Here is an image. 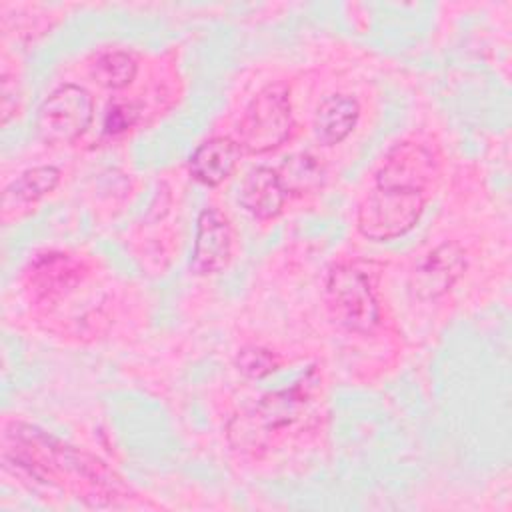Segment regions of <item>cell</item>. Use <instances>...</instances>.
<instances>
[{
    "label": "cell",
    "mask_w": 512,
    "mask_h": 512,
    "mask_svg": "<svg viewBox=\"0 0 512 512\" xmlns=\"http://www.w3.org/2000/svg\"><path fill=\"white\" fill-rule=\"evenodd\" d=\"M320 378L314 370L304 374L290 388L270 392L250 408L238 412L228 424V440L242 452L266 450L288 428H292L318 390Z\"/></svg>",
    "instance_id": "1"
},
{
    "label": "cell",
    "mask_w": 512,
    "mask_h": 512,
    "mask_svg": "<svg viewBox=\"0 0 512 512\" xmlns=\"http://www.w3.org/2000/svg\"><path fill=\"white\" fill-rule=\"evenodd\" d=\"M292 130V108L288 88L270 84L262 88L246 106L238 126L240 148L264 154L280 148Z\"/></svg>",
    "instance_id": "2"
},
{
    "label": "cell",
    "mask_w": 512,
    "mask_h": 512,
    "mask_svg": "<svg viewBox=\"0 0 512 512\" xmlns=\"http://www.w3.org/2000/svg\"><path fill=\"white\" fill-rule=\"evenodd\" d=\"M326 306L332 320L350 332H370L380 318L378 300L368 276L350 266L340 264L326 278Z\"/></svg>",
    "instance_id": "3"
},
{
    "label": "cell",
    "mask_w": 512,
    "mask_h": 512,
    "mask_svg": "<svg viewBox=\"0 0 512 512\" xmlns=\"http://www.w3.org/2000/svg\"><path fill=\"white\" fill-rule=\"evenodd\" d=\"M426 198L412 192L374 188L358 206V230L370 240H392L420 220Z\"/></svg>",
    "instance_id": "4"
},
{
    "label": "cell",
    "mask_w": 512,
    "mask_h": 512,
    "mask_svg": "<svg viewBox=\"0 0 512 512\" xmlns=\"http://www.w3.org/2000/svg\"><path fill=\"white\" fill-rule=\"evenodd\" d=\"M92 114L90 94L76 84H64L38 108L36 134L46 144H70L88 130Z\"/></svg>",
    "instance_id": "5"
},
{
    "label": "cell",
    "mask_w": 512,
    "mask_h": 512,
    "mask_svg": "<svg viewBox=\"0 0 512 512\" xmlns=\"http://www.w3.org/2000/svg\"><path fill=\"white\" fill-rule=\"evenodd\" d=\"M440 176V166L430 148L418 142L396 144L376 172V188L412 192L426 198Z\"/></svg>",
    "instance_id": "6"
},
{
    "label": "cell",
    "mask_w": 512,
    "mask_h": 512,
    "mask_svg": "<svg viewBox=\"0 0 512 512\" xmlns=\"http://www.w3.org/2000/svg\"><path fill=\"white\" fill-rule=\"evenodd\" d=\"M232 244L234 234L228 218L212 206L204 208L196 226V240L190 260L192 272L198 276H208L222 270L232 258Z\"/></svg>",
    "instance_id": "7"
},
{
    "label": "cell",
    "mask_w": 512,
    "mask_h": 512,
    "mask_svg": "<svg viewBox=\"0 0 512 512\" xmlns=\"http://www.w3.org/2000/svg\"><path fill=\"white\" fill-rule=\"evenodd\" d=\"M84 278L80 260L64 252L38 254L26 270V288L38 300H54L76 288Z\"/></svg>",
    "instance_id": "8"
},
{
    "label": "cell",
    "mask_w": 512,
    "mask_h": 512,
    "mask_svg": "<svg viewBox=\"0 0 512 512\" xmlns=\"http://www.w3.org/2000/svg\"><path fill=\"white\" fill-rule=\"evenodd\" d=\"M464 258L454 244H442L430 250L412 270L410 288L418 298H436L444 294L462 274Z\"/></svg>",
    "instance_id": "9"
},
{
    "label": "cell",
    "mask_w": 512,
    "mask_h": 512,
    "mask_svg": "<svg viewBox=\"0 0 512 512\" xmlns=\"http://www.w3.org/2000/svg\"><path fill=\"white\" fill-rule=\"evenodd\" d=\"M238 160H240L238 142L224 136H216L202 142L194 150V154L190 156V174L206 186H218L228 176H232Z\"/></svg>",
    "instance_id": "10"
},
{
    "label": "cell",
    "mask_w": 512,
    "mask_h": 512,
    "mask_svg": "<svg viewBox=\"0 0 512 512\" xmlns=\"http://www.w3.org/2000/svg\"><path fill=\"white\" fill-rule=\"evenodd\" d=\"M284 198L286 194L282 190L276 170H270L266 166L252 168L244 176L238 192L240 204L260 220L278 216L282 212Z\"/></svg>",
    "instance_id": "11"
},
{
    "label": "cell",
    "mask_w": 512,
    "mask_h": 512,
    "mask_svg": "<svg viewBox=\"0 0 512 512\" xmlns=\"http://www.w3.org/2000/svg\"><path fill=\"white\" fill-rule=\"evenodd\" d=\"M60 182V172L54 166H36L20 174L10 182L2 194V216L10 218V212H20L34 206L40 198L50 194Z\"/></svg>",
    "instance_id": "12"
},
{
    "label": "cell",
    "mask_w": 512,
    "mask_h": 512,
    "mask_svg": "<svg viewBox=\"0 0 512 512\" xmlns=\"http://www.w3.org/2000/svg\"><path fill=\"white\" fill-rule=\"evenodd\" d=\"M360 106L352 96L334 94L322 100L314 118V132L318 142L326 146L340 144L356 126Z\"/></svg>",
    "instance_id": "13"
},
{
    "label": "cell",
    "mask_w": 512,
    "mask_h": 512,
    "mask_svg": "<svg viewBox=\"0 0 512 512\" xmlns=\"http://www.w3.org/2000/svg\"><path fill=\"white\" fill-rule=\"evenodd\" d=\"M276 174L284 194L292 196H304L308 192H314L324 180L322 164L318 162V158L306 152L290 156L286 162H282Z\"/></svg>",
    "instance_id": "14"
},
{
    "label": "cell",
    "mask_w": 512,
    "mask_h": 512,
    "mask_svg": "<svg viewBox=\"0 0 512 512\" xmlns=\"http://www.w3.org/2000/svg\"><path fill=\"white\" fill-rule=\"evenodd\" d=\"M90 74L96 84L108 90H120L128 86L136 76V62L122 50H110L96 56L90 66Z\"/></svg>",
    "instance_id": "15"
},
{
    "label": "cell",
    "mask_w": 512,
    "mask_h": 512,
    "mask_svg": "<svg viewBox=\"0 0 512 512\" xmlns=\"http://www.w3.org/2000/svg\"><path fill=\"white\" fill-rule=\"evenodd\" d=\"M276 364L278 362H276L274 354H270L268 350H262V348H246L238 356L240 370L252 378L270 374L276 368Z\"/></svg>",
    "instance_id": "16"
},
{
    "label": "cell",
    "mask_w": 512,
    "mask_h": 512,
    "mask_svg": "<svg viewBox=\"0 0 512 512\" xmlns=\"http://www.w3.org/2000/svg\"><path fill=\"white\" fill-rule=\"evenodd\" d=\"M136 108L132 104H112L104 118V130L112 136L126 132L136 122Z\"/></svg>",
    "instance_id": "17"
}]
</instances>
